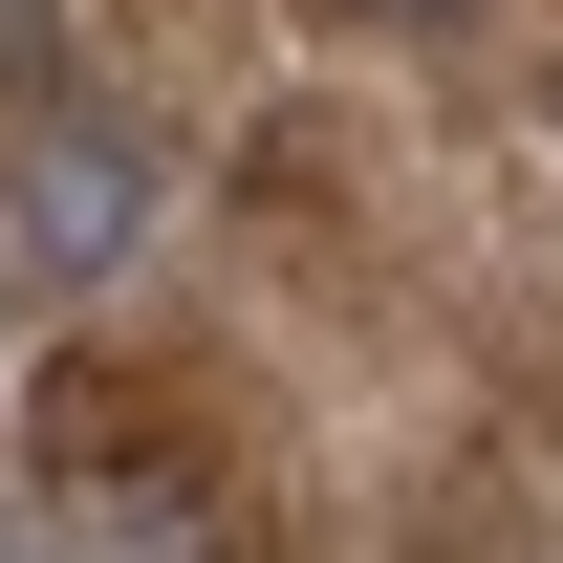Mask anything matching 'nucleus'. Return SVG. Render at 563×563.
Returning <instances> with one entry per match:
<instances>
[{"label": "nucleus", "instance_id": "obj_1", "mask_svg": "<svg viewBox=\"0 0 563 563\" xmlns=\"http://www.w3.org/2000/svg\"><path fill=\"white\" fill-rule=\"evenodd\" d=\"M152 239V152L109 131V109H44V131H22V261L44 282H109Z\"/></svg>", "mask_w": 563, "mask_h": 563}, {"label": "nucleus", "instance_id": "obj_4", "mask_svg": "<svg viewBox=\"0 0 563 563\" xmlns=\"http://www.w3.org/2000/svg\"><path fill=\"white\" fill-rule=\"evenodd\" d=\"M0 563H22V542H0Z\"/></svg>", "mask_w": 563, "mask_h": 563}, {"label": "nucleus", "instance_id": "obj_2", "mask_svg": "<svg viewBox=\"0 0 563 563\" xmlns=\"http://www.w3.org/2000/svg\"><path fill=\"white\" fill-rule=\"evenodd\" d=\"M325 22H455V0H325Z\"/></svg>", "mask_w": 563, "mask_h": 563}, {"label": "nucleus", "instance_id": "obj_3", "mask_svg": "<svg viewBox=\"0 0 563 563\" xmlns=\"http://www.w3.org/2000/svg\"><path fill=\"white\" fill-rule=\"evenodd\" d=\"M22 22H44V0H0V44H22Z\"/></svg>", "mask_w": 563, "mask_h": 563}]
</instances>
